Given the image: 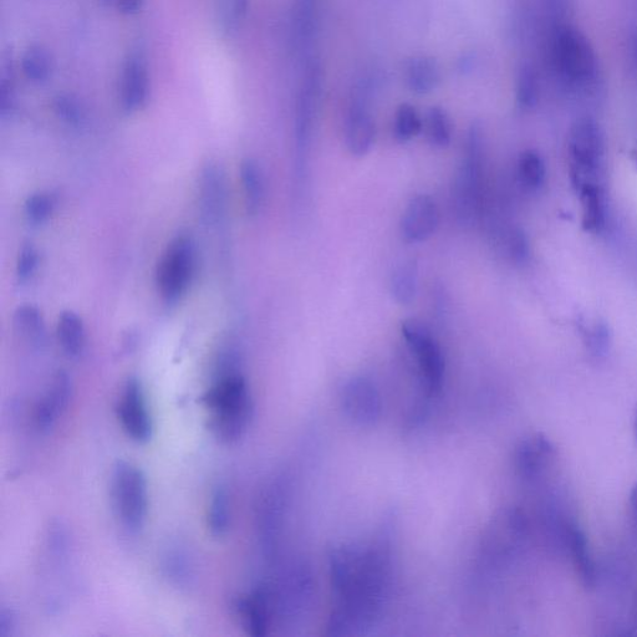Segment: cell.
<instances>
[{"instance_id": "obj_1", "label": "cell", "mask_w": 637, "mask_h": 637, "mask_svg": "<svg viewBox=\"0 0 637 637\" xmlns=\"http://www.w3.org/2000/svg\"><path fill=\"white\" fill-rule=\"evenodd\" d=\"M391 557L385 534L368 547L341 545L331 552V579L341 599L331 616V634H358L379 615L391 584Z\"/></svg>"}, {"instance_id": "obj_2", "label": "cell", "mask_w": 637, "mask_h": 637, "mask_svg": "<svg viewBox=\"0 0 637 637\" xmlns=\"http://www.w3.org/2000/svg\"><path fill=\"white\" fill-rule=\"evenodd\" d=\"M208 420L219 441L233 443L251 425L254 405L246 377L237 369L219 371L216 381L202 399Z\"/></svg>"}, {"instance_id": "obj_3", "label": "cell", "mask_w": 637, "mask_h": 637, "mask_svg": "<svg viewBox=\"0 0 637 637\" xmlns=\"http://www.w3.org/2000/svg\"><path fill=\"white\" fill-rule=\"evenodd\" d=\"M549 63L568 90L588 91L599 79V61L590 40L570 24L555 25L549 38Z\"/></svg>"}, {"instance_id": "obj_4", "label": "cell", "mask_w": 637, "mask_h": 637, "mask_svg": "<svg viewBox=\"0 0 637 637\" xmlns=\"http://www.w3.org/2000/svg\"><path fill=\"white\" fill-rule=\"evenodd\" d=\"M568 161L575 191L605 187V139L600 125L591 117H582L570 129Z\"/></svg>"}, {"instance_id": "obj_5", "label": "cell", "mask_w": 637, "mask_h": 637, "mask_svg": "<svg viewBox=\"0 0 637 637\" xmlns=\"http://www.w3.org/2000/svg\"><path fill=\"white\" fill-rule=\"evenodd\" d=\"M323 80L320 60L317 56H308L295 110V171L299 185H303L307 176L308 154L323 94Z\"/></svg>"}, {"instance_id": "obj_6", "label": "cell", "mask_w": 637, "mask_h": 637, "mask_svg": "<svg viewBox=\"0 0 637 637\" xmlns=\"http://www.w3.org/2000/svg\"><path fill=\"white\" fill-rule=\"evenodd\" d=\"M111 496L117 519L127 532L144 529L149 516V484L134 463L120 461L112 472Z\"/></svg>"}, {"instance_id": "obj_7", "label": "cell", "mask_w": 637, "mask_h": 637, "mask_svg": "<svg viewBox=\"0 0 637 637\" xmlns=\"http://www.w3.org/2000/svg\"><path fill=\"white\" fill-rule=\"evenodd\" d=\"M483 166V131L481 126L473 124L468 131L465 156L458 171L455 188L456 212L462 223L470 224L477 216L481 201Z\"/></svg>"}, {"instance_id": "obj_8", "label": "cell", "mask_w": 637, "mask_h": 637, "mask_svg": "<svg viewBox=\"0 0 637 637\" xmlns=\"http://www.w3.org/2000/svg\"><path fill=\"white\" fill-rule=\"evenodd\" d=\"M196 267V248L190 236L181 234L168 244L157 270V285L167 304L181 300L190 288Z\"/></svg>"}, {"instance_id": "obj_9", "label": "cell", "mask_w": 637, "mask_h": 637, "mask_svg": "<svg viewBox=\"0 0 637 637\" xmlns=\"http://www.w3.org/2000/svg\"><path fill=\"white\" fill-rule=\"evenodd\" d=\"M526 516L517 508H504L488 523L482 538V554L489 563L502 564L517 554L527 538Z\"/></svg>"}, {"instance_id": "obj_10", "label": "cell", "mask_w": 637, "mask_h": 637, "mask_svg": "<svg viewBox=\"0 0 637 637\" xmlns=\"http://www.w3.org/2000/svg\"><path fill=\"white\" fill-rule=\"evenodd\" d=\"M401 333L411 353L416 356L428 394L436 395L445 381V358L430 329L420 320L402 321Z\"/></svg>"}, {"instance_id": "obj_11", "label": "cell", "mask_w": 637, "mask_h": 637, "mask_svg": "<svg viewBox=\"0 0 637 637\" xmlns=\"http://www.w3.org/2000/svg\"><path fill=\"white\" fill-rule=\"evenodd\" d=\"M288 487L284 477L275 478L264 491L258 507V532L267 557H272L278 547L282 532Z\"/></svg>"}, {"instance_id": "obj_12", "label": "cell", "mask_w": 637, "mask_h": 637, "mask_svg": "<svg viewBox=\"0 0 637 637\" xmlns=\"http://www.w3.org/2000/svg\"><path fill=\"white\" fill-rule=\"evenodd\" d=\"M117 417H119L122 430L132 441L146 443L151 440L154 425H152L144 389L135 377L126 382L121 392L119 404H117Z\"/></svg>"}, {"instance_id": "obj_13", "label": "cell", "mask_w": 637, "mask_h": 637, "mask_svg": "<svg viewBox=\"0 0 637 637\" xmlns=\"http://www.w3.org/2000/svg\"><path fill=\"white\" fill-rule=\"evenodd\" d=\"M369 86L361 85L356 90L346 116L345 142L351 155L364 157L374 145L376 127L369 105Z\"/></svg>"}, {"instance_id": "obj_14", "label": "cell", "mask_w": 637, "mask_h": 637, "mask_svg": "<svg viewBox=\"0 0 637 637\" xmlns=\"http://www.w3.org/2000/svg\"><path fill=\"white\" fill-rule=\"evenodd\" d=\"M341 406L348 419L359 426L375 425L381 415L379 391L363 376H355L346 382L341 390Z\"/></svg>"}, {"instance_id": "obj_15", "label": "cell", "mask_w": 637, "mask_h": 637, "mask_svg": "<svg viewBox=\"0 0 637 637\" xmlns=\"http://www.w3.org/2000/svg\"><path fill=\"white\" fill-rule=\"evenodd\" d=\"M151 79L144 55L131 54L122 69L120 100L127 114H135L149 103Z\"/></svg>"}, {"instance_id": "obj_16", "label": "cell", "mask_w": 637, "mask_h": 637, "mask_svg": "<svg viewBox=\"0 0 637 637\" xmlns=\"http://www.w3.org/2000/svg\"><path fill=\"white\" fill-rule=\"evenodd\" d=\"M440 226V210L427 195L412 198L401 219V236L407 243H422L430 239Z\"/></svg>"}, {"instance_id": "obj_17", "label": "cell", "mask_w": 637, "mask_h": 637, "mask_svg": "<svg viewBox=\"0 0 637 637\" xmlns=\"http://www.w3.org/2000/svg\"><path fill=\"white\" fill-rule=\"evenodd\" d=\"M71 380L64 371L55 375L47 394L39 400L34 411L35 427L40 432L48 433L53 430L56 422L63 416L71 399Z\"/></svg>"}, {"instance_id": "obj_18", "label": "cell", "mask_w": 637, "mask_h": 637, "mask_svg": "<svg viewBox=\"0 0 637 637\" xmlns=\"http://www.w3.org/2000/svg\"><path fill=\"white\" fill-rule=\"evenodd\" d=\"M273 600L268 586H259L251 594L239 598L236 610L244 630L251 636L267 635L272 619Z\"/></svg>"}, {"instance_id": "obj_19", "label": "cell", "mask_w": 637, "mask_h": 637, "mask_svg": "<svg viewBox=\"0 0 637 637\" xmlns=\"http://www.w3.org/2000/svg\"><path fill=\"white\" fill-rule=\"evenodd\" d=\"M555 447L542 433L524 438L514 452V466L518 475L526 478H537L555 457Z\"/></svg>"}, {"instance_id": "obj_20", "label": "cell", "mask_w": 637, "mask_h": 637, "mask_svg": "<svg viewBox=\"0 0 637 637\" xmlns=\"http://www.w3.org/2000/svg\"><path fill=\"white\" fill-rule=\"evenodd\" d=\"M272 593L273 606L282 614L293 615L299 613L308 604L309 596L312 594V579L307 570L302 567L294 568L284 575L277 586V589H270Z\"/></svg>"}, {"instance_id": "obj_21", "label": "cell", "mask_w": 637, "mask_h": 637, "mask_svg": "<svg viewBox=\"0 0 637 637\" xmlns=\"http://www.w3.org/2000/svg\"><path fill=\"white\" fill-rule=\"evenodd\" d=\"M320 0H295L292 15V40L295 50L310 56L319 25Z\"/></svg>"}, {"instance_id": "obj_22", "label": "cell", "mask_w": 637, "mask_h": 637, "mask_svg": "<svg viewBox=\"0 0 637 637\" xmlns=\"http://www.w3.org/2000/svg\"><path fill=\"white\" fill-rule=\"evenodd\" d=\"M226 208V183L217 166H207L201 180V213L207 224L221 221Z\"/></svg>"}, {"instance_id": "obj_23", "label": "cell", "mask_w": 637, "mask_h": 637, "mask_svg": "<svg viewBox=\"0 0 637 637\" xmlns=\"http://www.w3.org/2000/svg\"><path fill=\"white\" fill-rule=\"evenodd\" d=\"M161 570L167 582L178 589L190 588L196 579L195 562L182 544L172 543L163 550Z\"/></svg>"}, {"instance_id": "obj_24", "label": "cell", "mask_w": 637, "mask_h": 637, "mask_svg": "<svg viewBox=\"0 0 637 637\" xmlns=\"http://www.w3.org/2000/svg\"><path fill=\"white\" fill-rule=\"evenodd\" d=\"M582 203L583 227L586 232L599 234L608 223V196L605 187H585L577 192Z\"/></svg>"}, {"instance_id": "obj_25", "label": "cell", "mask_w": 637, "mask_h": 637, "mask_svg": "<svg viewBox=\"0 0 637 637\" xmlns=\"http://www.w3.org/2000/svg\"><path fill=\"white\" fill-rule=\"evenodd\" d=\"M405 76L412 93L430 94L440 84V65L430 56H416L407 63Z\"/></svg>"}, {"instance_id": "obj_26", "label": "cell", "mask_w": 637, "mask_h": 637, "mask_svg": "<svg viewBox=\"0 0 637 637\" xmlns=\"http://www.w3.org/2000/svg\"><path fill=\"white\" fill-rule=\"evenodd\" d=\"M417 292H419V266L414 259H407L392 273V297L401 305H410L415 302Z\"/></svg>"}, {"instance_id": "obj_27", "label": "cell", "mask_w": 637, "mask_h": 637, "mask_svg": "<svg viewBox=\"0 0 637 637\" xmlns=\"http://www.w3.org/2000/svg\"><path fill=\"white\" fill-rule=\"evenodd\" d=\"M241 180L247 212L251 216H256L258 212H261L264 196H266L264 195L266 185H264L261 166L254 160H244L241 166Z\"/></svg>"}, {"instance_id": "obj_28", "label": "cell", "mask_w": 637, "mask_h": 637, "mask_svg": "<svg viewBox=\"0 0 637 637\" xmlns=\"http://www.w3.org/2000/svg\"><path fill=\"white\" fill-rule=\"evenodd\" d=\"M58 338L61 349L69 358H79L85 348V328L78 314L64 312L58 323Z\"/></svg>"}, {"instance_id": "obj_29", "label": "cell", "mask_w": 637, "mask_h": 637, "mask_svg": "<svg viewBox=\"0 0 637 637\" xmlns=\"http://www.w3.org/2000/svg\"><path fill=\"white\" fill-rule=\"evenodd\" d=\"M207 526L214 538H223L231 527V502L226 487L213 488L208 504Z\"/></svg>"}, {"instance_id": "obj_30", "label": "cell", "mask_w": 637, "mask_h": 637, "mask_svg": "<svg viewBox=\"0 0 637 637\" xmlns=\"http://www.w3.org/2000/svg\"><path fill=\"white\" fill-rule=\"evenodd\" d=\"M570 552H572L575 569L586 588H591L595 583V565L589 553L588 540L582 529L570 526L568 529Z\"/></svg>"}, {"instance_id": "obj_31", "label": "cell", "mask_w": 637, "mask_h": 637, "mask_svg": "<svg viewBox=\"0 0 637 637\" xmlns=\"http://www.w3.org/2000/svg\"><path fill=\"white\" fill-rule=\"evenodd\" d=\"M20 66L25 78L34 84H43L48 81L54 68L52 55L47 49L38 45L27 49L20 61Z\"/></svg>"}, {"instance_id": "obj_32", "label": "cell", "mask_w": 637, "mask_h": 637, "mask_svg": "<svg viewBox=\"0 0 637 637\" xmlns=\"http://www.w3.org/2000/svg\"><path fill=\"white\" fill-rule=\"evenodd\" d=\"M251 7V0H219L217 22L226 37H233L242 28Z\"/></svg>"}, {"instance_id": "obj_33", "label": "cell", "mask_w": 637, "mask_h": 637, "mask_svg": "<svg viewBox=\"0 0 637 637\" xmlns=\"http://www.w3.org/2000/svg\"><path fill=\"white\" fill-rule=\"evenodd\" d=\"M518 177L529 191H538L544 185L547 168L537 151H524L518 159Z\"/></svg>"}, {"instance_id": "obj_34", "label": "cell", "mask_w": 637, "mask_h": 637, "mask_svg": "<svg viewBox=\"0 0 637 637\" xmlns=\"http://www.w3.org/2000/svg\"><path fill=\"white\" fill-rule=\"evenodd\" d=\"M426 132L428 141L437 149H446L452 140V122L447 111L440 106H433L427 112Z\"/></svg>"}, {"instance_id": "obj_35", "label": "cell", "mask_w": 637, "mask_h": 637, "mask_svg": "<svg viewBox=\"0 0 637 637\" xmlns=\"http://www.w3.org/2000/svg\"><path fill=\"white\" fill-rule=\"evenodd\" d=\"M15 326L30 343L42 345L45 340V323L42 313L33 305H22L15 313Z\"/></svg>"}, {"instance_id": "obj_36", "label": "cell", "mask_w": 637, "mask_h": 637, "mask_svg": "<svg viewBox=\"0 0 637 637\" xmlns=\"http://www.w3.org/2000/svg\"><path fill=\"white\" fill-rule=\"evenodd\" d=\"M422 130V120L419 112L410 104H402L396 111L394 135L399 142H409L415 139Z\"/></svg>"}, {"instance_id": "obj_37", "label": "cell", "mask_w": 637, "mask_h": 637, "mask_svg": "<svg viewBox=\"0 0 637 637\" xmlns=\"http://www.w3.org/2000/svg\"><path fill=\"white\" fill-rule=\"evenodd\" d=\"M539 99V80L535 70L524 64L517 76V103L523 110L532 109Z\"/></svg>"}, {"instance_id": "obj_38", "label": "cell", "mask_w": 637, "mask_h": 637, "mask_svg": "<svg viewBox=\"0 0 637 637\" xmlns=\"http://www.w3.org/2000/svg\"><path fill=\"white\" fill-rule=\"evenodd\" d=\"M54 211V201L47 193H37L25 202V216L33 224H43L48 221Z\"/></svg>"}, {"instance_id": "obj_39", "label": "cell", "mask_w": 637, "mask_h": 637, "mask_svg": "<svg viewBox=\"0 0 637 637\" xmlns=\"http://www.w3.org/2000/svg\"><path fill=\"white\" fill-rule=\"evenodd\" d=\"M56 115L66 124L79 126L84 121V110L78 100L70 95H59L54 101Z\"/></svg>"}, {"instance_id": "obj_40", "label": "cell", "mask_w": 637, "mask_h": 637, "mask_svg": "<svg viewBox=\"0 0 637 637\" xmlns=\"http://www.w3.org/2000/svg\"><path fill=\"white\" fill-rule=\"evenodd\" d=\"M507 252L514 262L524 263L529 257V243L526 233L519 228L508 232L506 239Z\"/></svg>"}, {"instance_id": "obj_41", "label": "cell", "mask_w": 637, "mask_h": 637, "mask_svg": "<svg viewBox=\"0 0 637 637\" xmlns=\"http://www.w3.org/2000/svg\"><path fill=\"white\" fill-rule=\"evenodd\" d=\"M38 252L32 244H25L19 253L17 263V275L19 282L25 283L32 279L38 268Z\"/></svg>"}, {"instance_id": "obj_42", "label": "cell", "mask_w": 637, "mask_h": 637, "mask_svg": "<svg viewBox=\"0 0 637 637\" xmlns=\"http://www.w3.org/2000/svg\"><path fill=\"white\" fill-rule=\"evenodd\" d=\"M589 348L595 355L604 354L608 349L609 335L604 326H595L589 334Z\"/></svg>"}, {"instance_id": "obj_43", "label": "cell", "mask_w": 637, "mask_h": 637, "mask_svg": "<svg viewBox=\"0 0 637 637\" xmlns=\"http://www.w3.org/2000/svg\"><path fill=\"white\" fill-rule=\"evenodd\" d=\"M15 103V95L12 81H8V79H2V84H0V112H2V116H7L9 112H12L14 109Z\"/></svg>"}, {"instance_id": "obj_44", "label": "cell", "mask_w": 637, "mask_h": 637, "mask_svg": "<svg viewBox=\"0 0 637 637\" xmlns=\"http://www.w3.org/2000/svg\"><path fill=\"white\" fill-rule=\"evenodd\" d=\"M15 630V616L12 610L0 611V637L12 636Z\"/></svg>"}, {"instance_id": "obj_45", "label": "cell", "mask_w": 637, "mask_h": 637, "mask_svg": "<svg viewBox=\"0 0 637 637\" xmlns=\"http://www.w3.org/2000/svg\"><path fill=\"white\" fill-rule=\"evenodd\" d=\"M145 0H116L117 8L127 15H134L140 12Z\"/></svg>"}, {"instance_id": "obj_46", "label": "cell", "mask_w": 637, "mask_h": 637, "mask_svg": "<svg viewBox=\"0 0 637 637\" xmlns=\"http://www.w3.org/2000/svg\"><path fill=\"white\" fill-rule=\"evenodd\" d=\"M555 17H564L567 13L569 0H545Z\"/></svg>"}, {"instance_id": "obj_47", "label": "cell", "mask_w": 637, "mask_h": 637, "mask_svg": "<svg viewBox=\"0 0 637 637\" xmlns=\"http://www.w3.org/2000/svg\"><path fill=\"white\" fill-rule=\"evenodd\" d=\"M630 506L633 509L634 517L637 519V482L630 493Z\"/></svg>"}, {"instance_id": "obj_48", "label": "cell", "mask_w": 637, "mask_h": 637, "mask_svg": "<svg viewBox=\"0 0 637 637\" xmlns=\"http://www.w3.org/2000/svg\"><path fill=\"white\" fill-rule=\"evenodd\" d=\"M631 52H633L634 60L637 63V34L633 38V42H631Z\"/></svg>"}, {"instance_id": "obj_49", "label": "cell", "mask_w": 637, "mask_h": 637, "mask_svg": "<svg viewBox=\"0 0 637 637\" xmlns=\"http://www.w3.org/2000/svg\"><path fill=\"white\" fill-rule=\"evenodd\" d=\"M634 437H635V441L637 443V405H636L635 411H634Z\"/></svg>"}, {"instance_id": "obj_50", "label": "cell", "mask_w": 637, "mask_h": 637, "mask_svg": "<svg viewBox=\"0 0 637 637\" xmlns=\"http://www.w3.org/2000/svg\"><path fill=\"white\" fill-rule=\"evenodd\" d=\"M633 157H634L635 165L637 167V145L635 146V149H634V152H633Z\"/></svg>"}]
</instances>
